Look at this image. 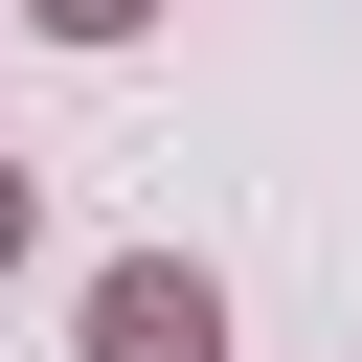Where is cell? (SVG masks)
<instances>
[{
  "instance_id": "obj_2",
  "label": "cell",
  "mask_w": 362,
  "mask_h": 362,
  "mask_svg": "<svg viewBox=\"0 0 362 362\" xmlns=\"http://www.w3.org/2000/svg\"><path fill=\"white\" fill-rule=\"evenodd\" d=\"M23 23H45V45H136L158 0H23Z\"/></svg>"
},
{
  "instance_id": "obj_1",
  "label": "cell",
  "mask_w": 362,
  "mask_h": 362,
  "mask_svg": "<svg viewBox=\"0 0 362 362\" xmlns=\"http://www.w3.org/2000/svg\"><path fill=\"white\" fill-rule=\"evenodd\" d=\"M90 362H226V294H204L181 249H113V272H90Z\"/></svg>"
},
{
  "instance_id": "obj_3",
  "label": "cell",
  "mask_w": 362,
  "mask_h": 362,
  "mask_svg": "<svg viewBox=\"0 0 362 362\" xmlns=\"http://www.w3.org/2000/svg\"><path fill=\"white\" fill-rule=\"evenodd\" d=\"M23 226H45V204H23V158H0V272H23Z\"/></svg>"
}]
</instances>
